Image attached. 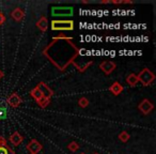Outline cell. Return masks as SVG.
Segmentation results:
<instances>
[{
	"label": "cell",
	"instance_id": "16",
	"mask_svg": "<svg viewBox=\"0 0 156 154\" xmlns=\"http://www.w3.org/2000/svg\"><path fill=\"white\" fill-rule=\"evenodd\" d=\"M67 148H69V150H71L72 152H76L78 149H79V145H78L76 141H72V142L69 143Z\"/></svg>",
	"mask_w": 156,
	"mask_h": 154
},
{
	"label": "cell",
	"instance_id": "6",
	"mask_svg": "<svg viewBox=\"0 0 156 154\" xmlns=\"http://www.w3.org/2000/svg\"><path fill=\"white\" fill-rule=\"evenodd\" d=\"M100 67L105 74H110L115 69V64L112 61H104L100 64Z\"/></svg>",
	"mask_w": 156,
	"mask_h": 154
},
{
	"label": "cell",
	"instance_id": "8",
	"mask_svg": "<svg viewBox=\"0 0 156 154\" xmlns=\"http://www.w3.org/2000/svg\"><path fill=\"white\" fill-rule=\"evenodd\" d=\"M23 140H24V137H23L18 132H14L13 134L11 135V137H10V141H11V143L14 145V147L20 145V143L23 142Z\"/></svg>",
	"mask_w": 156,
	"mask_h": 154
},
{
	"label": "cell",
	"instance_id": "5",
	"mask_svg": "<svg viewBox=\"0 0 156 154\" xmlns=\"http://www.w3.org/2000/svg\"><path fill=\"white\" fill-rule=\"evenodd\" d=\"M27 150H28L31 154H37L42 150V145L37 140L33 139V140H31L30 143L27 145Z\"/></svg>",
	"mask_w": 156,
	"mask_h": 154
},
{
	"label": "cell",
	"instance_id": "3",
	"mask_svg": "<svg viewBox=\"0 0 156 154\" xmlns=\"http://www.w3.org/2000/svg\"><path fill=\"white\" fill-rule=\"evenodd\" d=\"M74 10L72 7H55L51 9V15L60 17V16H72Z\"/></svg>",
	"mask_w": 156,
	"mask_h": 154
},
{
	"label": "cell",
	"instance_id": "18",
	"mask_svg": "<svg viewBox=\"0 0 156 154\" xmlns=\"http://www.w3.org/2000/svg\"><path fill=\"white\" fill-rule=\"evenodd\" d=\"M78 105H79L80 107H83V108H86V107L89 105V101H88V98H80L79 101H78Z\"/></svg>",
	"mask_w": 156,
	"mask_h": 154
},
{
	"label": "cell",
	"instance_id": "14",
	"mask_svg": "<svg viewBox=\"0 0 156 154\" xmlns=\"http://www.w3.org/2000/svg\"><path fill=\"white\" fill-rule=\"evenodd\" d=\"M47 24H48L47 20H46L45 17H41L39 20H37V28H39L40 30H42V31H45L46 29H47Z\"/></svg>",
	"mask_w": 156,
	"mask_h": 154
},
{
	"label": "cell",
	"instance_id": "11",
	"mask_svg": "<svg viewBox=\"0 0 156 154\" xmlns=\"http://www.w3.org/2000/svg\"><path fill=\"white\" fill-rule=\"evenodd\" d=\"M109 91L112 94H115V95H119V94L123 91V87H122V85H120V83L115 81V83H113L112 85L110 86Z\"/></svg>",
	"mask_w": 156,
	"mask_h": 154
},
{
	"label": "cell",
	"instance_id": "19",
	"mask_svg": "<svg viewBox=\"0 0 156 154\" xmlns=\"http://www.w3.org/2000/svg\"><path fill=\"white\" fill-rule=\"evenodd\" d=\"M119 139L122 142H126V141H128V139H129V135H128L127 132H122L121 134L119 135Z\"/></svg>",
	"mask_w": 156,
	"mask_h": 154
},
{
	"label": "cell",
	"instance_id": "15",
	"mask_svg": "<svg viewBox=\"0 0 156 154\" xmlns=\"http://www.w3.org/2000/svg\"><path fill=\"white\" fill-rule=\"evenodd\" d=\"M126 83L129 86H132V87L136 86L137 83H138V77H137V75H135V74H129V75L127 76V78H126Z\"/></svg>",
	"mask_w": 156,
	"mask_h": 154
},
{
	"label": "cell",
	"instance_id": "4",
	"mask_svg": "<svg viewBox=\"0 0 156 154\" xmlns=\"http://www.w3.org/2000/svg\"><path fill=\"white\" fill-rule=\"evenodd\" d=\"M138 108H139V110H140L142 113H144V115H147V113H150L152 110H153L154 105L152 104V103L150 102L149 100H143L142 102L139 104Z\"/></svg>",
	"mask_w": 156,
	"mask_h": 154
},
{
	"label": "cell",
	"instance_id": "17",
	"mask_svg": "<svg viewBox=\"0 0 156 154\" xmlns=\"http://www.w3.org/2000/svg\"><path fill=\"white\" fill-rule=\"evenodd\" d=\"M49 102H50V98H42L41 100H39L37 101V104L40 105L41 107H46L48 104H49Z\"/></svg>",
	"mask_w": 156,
	"mask_h": 154
},
{
	"label": "cell",
	"instance_id": "1",
	"mask_svg": "<svg viewBox=\"0 0 156 154\" xmlns=\"http://www.w3.org/2000/svg\"><path fill=\"white\" fill-rule=\"evenodd\" d=\"M52 30H73L74 23L72 20H52Z\"/></svg>",
	"mask_w": 156,
	"mask_h": 154
},
{
	"label": "cell",
	"instance_id": "20",
	"mask_svg": "<svg viewBox=\"0 0 156 154\" xmlns=\"http://www.w3.org/2000/svg\"><path fill=\"white\" fill-rule=\"evenodd\" d=\"M8 109L5 106H0V120H3L7 118Z\"/></svg>",
	"mask_w": 156,
	"mask_h": 154
},
{
	"label": "cell",
	"instance_id": "13",
	"mask_svg": "<svg viewBox=\"0 0 156 154\" xmlns=\"http://www.w3.org/2000/svg\"><path fill=\"white\" fill-rule=\"evenodd\" d=\"M30 94H31V96H32L33 98H34L35 101H39V100H41L42 98H43V94H42V92H41V90L39 89L37 87H35L34 89H32L30 91Z\"/></svg>",
	"mask_w": 156,
	"mask_h": 154
},
{
	"label": "cell",
	"instance_id": "7",
	"mask_svg": "<svg viewBox=\"0 0 156 154\" xmlns=\"http://www.w3.org/2000/svg\"><path fill=\"white\" fill-rule=\"evenodd\" d=\"M22 98L18 94L13 93L8 98V104L10 105L11 107H18L20 104H22Z\"/></svg>",
	"mask_w": 156,
	"mask_h": 154
},
{
	"label": "cell",
	"instance_id": "23",
	"mask_svg": "<svg viewBox=\"0 0 156 154\" xmlns=\"http://www.w3.org/2000/svg\"><path fill=\"white\" fill-rule=\"evenodd\" d=\"M80 154H85V153H80Z\"/></svg>",
	"mask_w": 156,
	"mask_h": 154
},
{
	"label": "cell",
	"instance_id": "10",
	"mask_svg": "<svg viewBox=\"0 0 156 154\" xmlns=\"http://www.w3.org/2000/svg\"><path fill=\"white\" fill-rule=\"evenodd\" d=\"M37 88H39L40 90H41L42 94H43L44 98H50L52 95V91L48 88V86L44 85L43 83L39 84V86H37Z\"/></svg>",
	"mask_w": 156,
	"mask_h": 154
},
{
	"label": "cell",
	"instance_id": "12",
	"mask_svg": "<svg viewBox=\"0 0 156 154\" xmlns=\"http://www.w3.org/2000/svg\"><path fill=\"white\" fill-rule=\"evenodd\" d=\"M24 11H23L20 8H16V9L13 10V12H12V17H13L14 20H16V22H20V20L24 18Z\"/></svg>",
	"mask_w": 156,
	"mask_h": 154
},
{
	"label": "cell",
	"instance_id": "9",
	"mask_svg": "<svg viewBox=\"0 0 156 154\" xmlns=\"http://www.w3.org/2000/svg\"><path fill=\"white\" fill-rule=\"evenodd\" d=\"M0 154H14V152L7 145L5 138L0 137Z\"/></svg>",
	"mask_w": 156,
	"mask_h": 154
},
{
	"label": "cell",
	"instance_id": "22",
	"mask_svg": "<svg viewBox=\"0 0 156 154\" xmlns=\"http://www.w3.org/2000/svg\"><path fill=\"white\" fill-rule=\"evenodd\" d=\"M3 76H5V74H3V72L0 70V79L1 78H3Z\"/></svg>",
	"mask_w": 156,
	"mask_h": 154
},
{
	"label": "cell",
	"instance_id": "21",
	"mask_svg": "<svg viewBox=\"0 0 156 154\" xmlns=\"http://www.w3.org/2000/svg\"><path fill=\"white\" fill-rule=\"evenodd\" d=\"M5 14L2 13V12H0V26L2 24H5Z\"/></svg>",
	"mask_w": 156,
	"mask_h": 154
},
{
	"label": "cell",
	"instance_id": "2",
	"mask_svg": "<svg viewBox=\"0 0 156 154\" xmlns=\"http://www.w3.org/2000/svg\"><path fill=\"white\" fill-rule=\"evenodd\" d=\"M137 77H138V81H141L143 86H149L154 81L155 75L150 70L144 69L139 73V75H137Z\"/></svg>",
	"mask_w": 156,
	"mask_h": 154
}]
</instances>
